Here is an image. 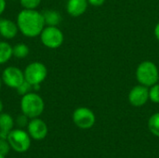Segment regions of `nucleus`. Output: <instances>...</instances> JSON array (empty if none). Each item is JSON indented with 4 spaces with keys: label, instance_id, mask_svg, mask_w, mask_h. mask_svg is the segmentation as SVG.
I'll use <instances>...</instances> for the list:
<instances>
[{
    "label": "nucleus",
    "instance_id": "obj_1",
    "mask_svg": "<svg viewBox=\"0 0 159 158\" xmlns=\"http://www.w3.org/2000/svg\"><path fill=\"white\" fill-rule=\"evenodd\" d=\"M16 22L19 31L30 38L40 35L46 27L43 13L36 9H21L17 16Z\"/></svg>",
    "mask_w": 159,
    "mask_h": 158
},
{
    "label": "nucleus",
    "instance_id": "obj_2",
    "mask_svg": "<svg viewBox=\"0 0 159 158\" xmlns=\"http://www.w3.org/2000/svg\"><path fill=\"white\" fill-rule=\"evenodd\" d=\"M20 109L22 114L30 119L36 118L42 115L45 109V102L42 97L36 92H29L21 96Z\"/></svg>",
    "mask_w": 159,
    "mask_h": 158
},
{
    "label": "nucleus",
    "instance_id": "obj_3",
    "mask_svg": "<svg viewBox=\"0 0 159 158\" xmlns=\"http://www.w3.org/2000/svg\"><path fill=\"white\" fill-rule=\"evenodd\" d=\"M136 78L141 85L146 87L154 86L159 80L157 66L150 61H144L141 62L136 70Z\"/></svg>",
    "mask_w": 159,
    "mask_h": 158
},
{
    "label": "nucleus",
    "instance_id": "obj_4",
    "mask_svg": "<svg viewBox=\"0 0 159 158\" xmlns=\"http://www.w3.org/2000/svg\"><path fill=\"white\" fill-rule=\"evenodd\" d=\"M39 36L41 43L50 49L60 47L64 41L63 33L58 26H46Z\"/></svg>",
    "mask_w": 159,
    "mask_h": 158
},
{
    "label": "nucleus",
    "instance_id": "obj_5",
    "mask_svg": "<svg viewBox=\"0 0 159 158\" xmlns=\"http://www.w3.org/2000/svg\"><path fill=\"white\" fill-rule=\"evenodd\" d=\"M24 79L32 86L40 85L48 76V69L46 65L40 61H34L29 63L24 71Z\"/></svg>",
    "mask_w": 159,
    "mask_h": 158
},
{
    "label": "nucleus",
    "instance_id": "obj_6",
    "mask_svg": "<svg viewBox=\"0 0 159 158\" xmlns=\"http://www.w3.org/2000/svg\"><path fill=\"white\" fill-rule=\"evenodd\" d=\"M7 142L15 152L23 153L30 148L31 137L28 132L22 129H12L7 136Z\"/></svg>",
    "mask_w": 159,
    "mask_h": 158
},
{
    "label": "nucleus",
    "instance_id": "obj_7",
    "mask_svg": "<svg viewBox=\"0 0 159 158\" xmlns=\"http://www.w3.org/2000/svg\"><path fill=\"white\" fill-rule=\"evenodd\" d=\"M2 82L10 88H18L25 80L23 71L16 66H8L5 68L1 74Z\"/></svg>",
    "mask_w": 159,
    "mask_h": 158
},
{
    "label": "nucleus",
    "instance_id": "obj_8",
    "mask_svg": "<svg viewBox=\"0 0 159 158\" xmlns=\"http://www.w3.org/2000/svg\"><path fill=\"white\" fill-rule=\"evenodd\" d=\"M73 121L76 127L82 129H88L93 127L96 121L94 113L87 107H79L73 114Z\"/></svg>",
    "mask_w": 159,
    "mask_h": 158
},
{
    "label": "nucleus",
    "instance_id": "obj_9",
    "mask_svg": "<svg viewBox=\"0 0 159 158\" xmlns=\"http://www.w3.org/2000/svg\"><path fill=\"white\" fill-rule=\"evenodd\" d=\"M149 100V88L143 85H138L132 88L129 94V102L135 107L144 105Z\"/></svg>",
    "mask_w": 159,
    "mask_h": 158
},
{
    "label": "nucleus",
    "instance_id": "obj_10",
    "mask_svg": "<svg viewBox=\"0 0 159 158\" xmlns=\"http://www.w3.org/2000/svg\"><path fill=\"white\" fill-rule=\"evenodd\" d=\"M27 131L30 137L35 141H42L48 135V126L40 118H33L27 126Z\"/></svg>",
    "mask_w": 159,
    "mask_h": 158
},
{
    "label": "nucleus",
    "instance_id": "obj_11",
    "mask_svg": "<svg viewBox=\"0 0 159 158\" xmlns=\"http://www.w3.org/2000/svg\"><path fill=\"white\" fill-rule=\"evenodd\" d=\"M19 32L17 22L9 19H0V35L2 37L10 40L14 38Z\"/></svg>",
    "mask_w": 159,
    "mask_h": 158
},
{
    "label": "nucleus",
    "instance_id": "obj_12",
    "mask_svg": "<svg viewBox=\"0 0 159 158\" xmlns=\"http://www.w3.org/2000/svg\"><path fill=\"white\" fill-rule=\"evenodd\" d=\"M88 5V0H68L66 4V10L70 16L76 18L86 12Z\"/></svg>",
    "mask_w": 159,
    "mask_h": 158
},
{
    "label": "nucleus",
    "instance_id": "obj_13",
    "mask_svg": "<svg viewBox=\"0 0 159 158\" xmlns=\"http://www.w3.org/2000/svg\"><path fill=\"white\" fill-rule=\"evenodd\" d=\"M14 120L9 114L1 113L0 114V138L7 139L9 132L13 129Z\"/></svg>",
    "mask_w": 159,
    "mask_h": 158
},
{
    "label": "nucleus",
    "instance_id": "obj_14",
    "mask_svg": "<svg viewBox=\"0 0 159 158\" xmlns=\"http://www.w3.org/2000/svg\"><path fill=\"white\" fill-rule=\"evenodd\" d=\"M46 26H58L61 20V14L53 9H47L43 12Z\"/></svg>",
    "mask_w": 159,
    "mask_h": 158
},
{
    "label": "nucleus",
    "instance_id": "obj_15",
    "mask_svg": "<svg viewBox=\"0 0 159 158\" xmlns=\"http://www.w3.org/2000/svg\"><path fill=\"white\" fill-rule=\"evenodd\" d=\"M13 56V47L7 41H0V64L7 63Z\"/></svg>",
    "mask_w": 159,
    "mask_h": 158
},
{
    "label": "nucleus",
    "instance_id": "obj_16",
    "mask_svg": "<svg viewBox=\"0 0 159 158\" xmlns=\"http://www.w3.org/2000/svg\"><path fill=\"white\" fill-rule=\"evenodd\" d=\"M30 48L25 43H18L13 47V56L17 59H24L29 55Z\"/></svg>",
    "mask_w": 159,
    "mask_h": 158
},
{
    "label": "nucleus",
    "instance_id": "obj_17",
    "mask_svg": "<svg viewBox=\"0 0 159 158\" xmlns=\"http://www.w3.org/2000/svg\"><path fill=\"white\" fill-rule=\"evenodd\" d=\"M148 128L150 129V131L159 137V112L154 114L148 121Z\"/></svg>",
    "mask_w": 159,
    "mask_h": 158
},
{
    "label": "nucleus",
    "instance_id": "obj_18",
    "mask_svg": "<svg viewBox=\"0 0 159 158\" xmlns=\"http://www.w3.org/2000/svg\"><path fill=\"white\" fill-rule=\"evenodd\" d=\"M40 3L41 0H20V4L24 9H36Z\"/></svg>",
    "mask_w": 159,
    "mask_h": 158
},
{
    "label": "nucleus",
    "instance_id": "obj_19",
    "mask_svg": "<svg viewBox=\"0 0 159 158\" xmlns=\"http://www.w3.org/2000/svg\"><path fill=\"white\" fill-rule=\"evenodd\" d=\"M149 100L155 103H159V84H155L149 88Z\"/></svg>",
    "mask_w": 159,
    "mask_h": 158
},
{
    "label": "nucleus",
    "instance_id": "obj_20",
    "mask_svg": "<svg viewBox=\"0 0 159 158\" xmlns=\"http://www.w3.org/2000/svg\"><path fill=\"white\" fill-rule=\"evenodd\" d=\"M16 90H17L19 95L23 96V95H25V94H27L33 90V86L30 83H28L26 80H24L23 83L18 88H16Z\"/></svg>",
    "mask_w": 159,
    "mask_h": 158
},
{
    "label": "nucleus",
    "instance_id": "obj_21",
    "mask_svg": "<svg viewBox=\"0 0 159 158\" xmlns=\"http://www.w3.org/2000/svg\"><path fill=\"white\" fill-rule=\"evenodd\" d=\"M10 148H11V147H10V145H9L7 140V139L0 138V154L6 156L9 153Z\"/></svg>",
    "mask_w": 159,
    "mask_h": 158
},
{
    "label": "nucleus",
    "instance_id": "obj_22",
    "mask_svg": "<svg viewBox=\"0 0 159 158\" xmlns=\"http://www.w3.org/2000/svg\"><path fill=\"white\" fill-rule=\"evenodd\" d=\"M29 117L26 116L24 114H21L20 115H18L17 119H16V124L20 127V128H24V127H27L28 126V121Z\"/></svg>",
    "mask_w": 159,
    "mask_h": 158
},
{
    "label": "nucleus",
    "instance_id": "obj_23",
    "mask_svg": "<svg viewBox=\"0 0 159 158\" xmlns=\"http://www.w3.org/2000/svg\"><path fill=\"white\" fill-rule=\"evenodd\" d=\"M89 4H90L91 6H94V7H100L102 5L104 4L105 0H88Z\"/></svg>",
    "mask_w": 159,
    "mask_h": 158
},
{
    "label": "nucleus",
    "instance_id": "obj_24",
    "mask_svg": "<svg viewBox=\"0 0 159 158\" xmlns=\"http://www.w3.org/2000/svg\"><path fill=\"white\" fill-rule=\"evenodd\" d=\"M6 7H7V1L6 0H0V16L4 13Z\"/></svg>",
    "mask_w": 159,
    "mask_h": 158
},
{
    "label": "nucleus",
    "instance_id": "obj_25",
    "mask_svg": "<svg viewBox=\"0 0 159 158\" xmlns=\"http://www.w3.org/2000/svg\"><path fill=\"white\" fill-rule=\"evenodd\" d=\"M155 35H156V38L159 41V22L155 27Z\"/></svg>",
    "mask_w": 159,
    "mask_h": 158
},
{
    "label": "nucleus",
    "instance_id": "obj_26",
    "mask_svg": "<svg viewBox=\"0 0 159 158\" xmlns=\"http://www.w3.org/2000/svg\"><path fill=\"white\" fill-rule=\"evenodd\" d=\"M3 108H4V105H3L2 101L0 100V114H1V113H2V111H3Z\"/></svg>",
    "mask_w": 159,
    "mask_h": 158
},
{
    "label": "nucleus",
    "instance_id": "obj_27",
    "mask_svg": "<svg viewBox=\"0 0 159 158\" xmlns=\"http://www.w3.org/2000/svg\"><path fill=\"white\" fill-rule=\"evenodd\" d=\"M2 84H3V82H2V78H1V76H0V90H1V87H2Z\"/></svg>",
    "mask_w": 159,
    "mask_h": 158
},
{
    "label": "nucleus",
    "instance_id": "obj_28",
    "mask_svg": "<svg viewBox=\"0 0 159 158\" xmlns=\"http://www.w3.org/2000/svg\"><path fill=\"white\" fill-rule=\"evenodd\" d=\"M0 158H5V156H3V155L0 154Z\"/></svg>",
    "mask_w": 159,
    "mask_h": 158
},
{
    "label": "nucleus",
    "instance_id": "obj_29",
    "mask_svg": "<svg viewBox=\"0 0 159 158\" xmlns=\"http://www.w3.org/2000/svg\"><path fill=\"white\" fill-rule=\"evenodd\" d=\"M12 1H14V0H12Z\"/></svg>",
    "mask_w": 159,
    "mask_h": 158
}]
</instances>
